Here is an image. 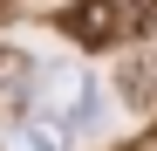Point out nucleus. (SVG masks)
<instances>
[{"label":"nucleus","instance_id":"f03ea898","mask_svg":"<svg viewBox=\"0 0 157 151\" xmlns=\"http://www.w3.org/2000/svg\"><path fill=\"white\" fill-rule=\"evenodd\" d=\"M28 89H34V55L28 48H0V110H21Z\"/></svg>","mask_w":157,"mask_h":151},{"label":"nucleus","instance_id":"20e7f679","mask_svg":"<svg viewBox=\"0 0 157 151\" xmlns=\"http://www.w3.org/2000/svg\"><path fill=\"white\" fill-rule=\"evenodd\" d=\"M123 7H137V0H123Z\"/></svg>","mask_w":157,"mask_h":151},{"label":"nucleus","instance_id":"7ed1b4c3","mask_svg":"<svg viewBox=\"0 0 157 151\" xmlns=\"http://www.w3.org/2000/svg\"><path fill=\"white\" fill-rule=\"evenodd\" d=\"M123 151H157V131H150V137H137V144H123Z\"/></svg>","mask_w":157,"mask_h":151},{"label":"nucleus","instance_id":"f257e3e1","mask_svg":"<svg viewBox=\"0 0 157 151\" xmlns=\"http://www.w3.org/2000/svg\"><path fill=\"white\" fill-rule=\"evenodd\" d=\"M62 35L75 48H109L123 35V0H75V7L62 14Z\"/></svg>","mask_w":157,"mask_h":151}]
</instances>
